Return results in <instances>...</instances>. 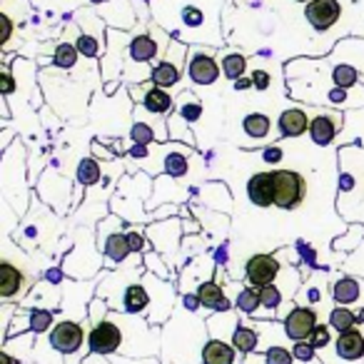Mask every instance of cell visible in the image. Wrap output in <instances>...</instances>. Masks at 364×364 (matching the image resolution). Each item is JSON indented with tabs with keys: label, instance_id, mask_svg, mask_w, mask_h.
<instances>
[{
	"label": "cell",
	"instance_id": "603a6c76",
	"mask_svg": "<svg viewBox=\"0 0 364 364\" xmlns=\"http://www.w3.org/2000/svg\"><path fill=\"white\" fill-rule=\"evenodd\" d=\"M195 292H198L203 307L213 309V312H230V309H232V302H230L228 294H225L223 284L215 282V279H208V282L198 284Z\"/></svg>",
	"mask_w": 364,
	"mask_h": 364
},
{
	"label": "cell",
	"instance_id": "c3c4849f",
	"mask_svg": "<svg viewBox=\"0 0 364 364\" xmlns=\"http://www.w3.org/2000/svg\"><path fill=\"white\" fill-rule=\"evenodd\" d=\"M232 87H235V90H250V87H255V82H252V77H247V75H245V77H240V80H235L232 82Z\"/></svg>",
	"mask_w": 364,
	"mask_h": 364
},
{
	"label": "cell",
	"instance_id": "8992f818",
	"mask_svg": "<svg viewBox=\"0 0 364 364\" xmlns=\"http://www.w3.org/2000/svg\"><path fill=\"white\" fill-rule=\"evenodd\" d=\"M215 48H208V46H190L188 50V75L193 80V85H200V87H208V85H215L220 80V63L215 58Z\"/></svg>",
	"mask_w": 364,
	"mask_h": 364
},
{
	"label": "cell",
	"instance_id": "7dc6e473",
	"mask_svg": "<svg viewBox=\"0 0 364 364\" xmlns=\"http://www.w3.org/2000/svg\"><path fill=\"white\" fill-rule=\"evenodd\" d=\"M215 264L225 269V264H228V245H223V247H218V252H215Z\"/></svg>",
	"mask_w": 364,
	"mask_h": 364
},
{
	"label": "cell",
	"instance_id": "f907efd6",
	"mask_svg": "<svg viewBox=\"0 0 364 364\" xmlns=\"http://www.w3.org/2000/svg\"><path fill=\"white\" fill-rule=\"evenodd\" d=\"M357 319H359V324H364V307H359V312H357Z\"/></svg>",
	"mask_w": 364,
	"mask_h": 364
},
{
	"label": "cell",
	"instance_id": "7402d4cb",
	"mask_svg": "<svg viewBox=\"0 0 364 364\" xmlns=\"http://www.w3.org/2000/svg\"><path fill=\"white\" fill-rule=\"evenodd\" d=\"M170 177H185L190 172V150L182 145H165L162 147V170Z\"/></svg>",
	"mask_w": 364,
	"mask_h": 364
},
{
	"label": "cell",
	"instance_id": "ac0fdd59",
	"mask_svg": "<svg viewBox=\"0 0 364 364\" xmlns=\"http://www.w3.org/2000/svg\"><path fill=\"white\" fill-rule=\"evenodd\" d=\"M247 198L255 208L267 210L274 205V172L259 170L247 180Z\"/></svg>",
	"mask_w": 364,
	"mask_h": 364
},
{
	"label": "cell",
	"instance_id": "4fadbf2b",
	"mask_svg": "<svg viewBox=\"0 0 364 364\" xmlns=\"http://www.w3.org/2000/svg\"><path fill=\"white\" fill-rule=\"evenodd\" d=\"M317 327H319L317 312H314L312 307H302V304L292 307L282 319L284 334H287V339H292V342H307Z\"/></svg>",
	"mask_w": 364,
	"mask_h": 364
},
{
	"label": "cell",
	"instance_id": "d590c367",
	"mask_svg": "<svg viewBox=\"0 0 364 364\" xmlns=\"http://www.w3.org/2000/svg\"><path fill=\"white\" fill-rule=\"evenodd\" d=\"M259 299H262V309H267L269 319H272V314L277 312L279 304L284 302V294L277 284H267V287L259 289Z\"/></svg>",
	"mask_w": 364,
	"mask_h": 364
},
{
	"label": "cell",
	"instance_id": "9c48e42d",
	"mask_svg": "<svg viewBox=\"0 0 364 364\" xmlns=\"http://www.w3.org/2000/svg\"><path fill=\"white\" fill-rule=\"evenodd\" d=\"M122 344H125L122 327L110 317L102 319V322H97V324H92L90 332H87V347H90V354L107 357V354L120 352Z\"/></svg>",
	"mask_w": 364,
	"mask_h": 364
},
{
	"label": "cell",
	"instance_id": "f1b7e54d",
	"mask_svg": "<svg viewBox=\"0 0 364 364\" xmlns=\"http://www.w3.org/2000/svg\"><path fill=\"white\" fill-rule=\"evenodd\" d=\"M77 185L80 188H92V185H97L102 177V165L95 160V157H85V160H80V165H77Z\"/></svg>",
	"mask_w": 364,
	"mask_h": 364
},
{
	"label": "cell",
	"instance_id": "d6986e66",
	"mask_svg": "<svg viewBox=\"0 0 364 364\" xmlns=\"http://www.w3.org/2000/svg\"><path fill=\"white\" fill-rule=\"evenodd\" d=\"M334 352L342 362H364V324L349 329V332L339 334L334 339Z\"/></svg>",
	"mask_w": 364,
	"mask_h": 364
},
{
	"label": "cell",
	"instance_id": "d4e9b609",
	"mask_svg": "<svg viewBox=\"0 0 364 364\" xmlns=\"http://www.w3.org/2000/svg\"><path fill=\"white\" fill-rule=\"evenodd\" d=\"M175 112L182 117V120L188 122V125H195V122L203 117V100H200L198 95H193L190 90L180 92V97H177V107Z\"/></svg>",
	"mask_w": 364,
	"mask_h": 364
},
{
	"label": "cell",
	"instance_id": "30bf717a",
	"mask_svg": "<svg viewBox=\"0 0 364 364\" xmlns=\"http://www.w3.org/2000/svg\"><path fill=\"white\" fill-rule=\"evenodd\" d=\"M145 232H147V240L152 242V247H155V252L172 259L177 247H180V237L185 230H182L180 218H170V220H160V223H150Z\"/></svg>",
	"mask_w": 364,
	"mask_h": 364
},
{
	"label": "cell",
	"instance_id": "8d00e7d4",
	"mask_svg": "<svg viewBox=\"0 0 364 364\" xmlns=\"http://www.w3.org/2000/svg\"><path fill=\"white\" fill-rule=\"evenodd\" d=\"M142 267L147 269L150 274H155V277H160V279H170V272H167V267H165V262H162V257H160V252H147L145 257H142Z\"/></svg>",
	"mask_w": 364,
	"mask_h": 364
},
{
	"label": "cell",
	"instance_id": "52a82bcc",
	"mask_svg": "<svg viewBox=\"0 0 364 364\" xmlns=\"http://www.w3.org/2000/svg\"><path fill=\"white\" fill-rule=\"evenodd\" d=\"M87 342V332L85 324L75 322V319H60L55 327L48 334V344H50L53 352L63 354V357L75 359V354L82 349V344ZM68 359V362H70Z\"/></svg>",
	"mask_w": 364,
	"mask_h": 364
},
{
	"label": "cell",
	"instance_id": "4316f807",
	"mask_svg": "<svg viewBox=\"0 0 364 364\" xmlns=\"http://www.w3.org/2000/svg\"><path fill=\"white\" fill-rule=\"evenodd\" d=\"M75 46H77V53L80 55H85V58H100V55H105V43H102V36H97V33H90V31H82V33H77V38H75Z\"/></svg>",
	"mask_w": 364,
	"mask_h": 364
},
{
	"label": "cell",
	"instance_id": "277c9868",
	"mask_svg": "<svg viewBox=\"0 0 364 364\" xmlns=\"http://www.w3.org/2000/svg\"><path fill=\"white\" fill-rule=\"evenodd\" d=\"M127 220H117V215H107L100 225H97V250L105 257V269L110 267H125L127 257L132 255L130 240L127 232H122V225Z\"/></svg>",
	"mask_w": 364,
	"mask_h": 364
},
{
	"label": "cell",
	"instance_id": "2e32d148",
	"mask_svg": "<svg viewBox=\"0 0 364 364\" xmlns=\"http://www.w3.org/2000/svg\"><path fill=\"white\" fill-rule=\"evenodd\" d=\"M31 282L33 279L21 267H16L11 259H3V264H0V297H3V302H21V297H26Z\"/></svg>",
	"mask_w": 364,
	"mask_h": 364
},
{
	"label": "cell",
	"instance_id": "bcb514c9",
	"mask_svg": "<svg viewBox=\"0 0 364 364\" xmlns=\"http://www.w3.org/2000/svg\"><path fill=\"white\" fill-rule=\"evenodd\" d=\"M36 6H50V8H70L73 0H33Z\"/></svg>",
	"mask_w": 364,
	"mask_h": 364
},
{
	"label": "cell",
	"instance_id": "5b68a950",
	"mask_svg": "<svg viewBox=\"0 0 364 364\" xmlns=\"http://www.w3.org/2000/svg\"><path fill=\"white\" fill-rule=\"evenodd\" d=\"M274 172V208L297 210L307 198V177L297 170L277 167Z\"/></svg>",
	"mask_w": 364,
	"mask_h": 364
},
{
	"label": "cell",
	"instance_id": "7a4b0ae2",
	"mask_svg": "<svg viewBox=\"0 0 364 364\" xmlns=\"http://www.w3.org/2000/svg\"><path fill=\"white\" fill-rule=\"evenodd\" d=\"M359 205V220L364 225V147H339V180H337V210L347 218Z\"/></svg>",
	"mask_w": 364,
	"mask_h": 364
},
{
	"label": "cell",
	"instance_id": "484cf974",
	"mask_svg": "<svg viewBox=\"0 0 364 364\" xmlns=\"http://www.w3.org/2000/svg\"><path fill=\"white\" fill-rule=\"evenodd\" d=\"M232 347L240 352V357H247V354H252L255 349L259 347V334L255 327H250V324H237V329H235L232 334Z\"/></svg>",
	"mask_w": 364,
	"mask_h": 364
},
{
	"label": "cell",
	"instance_id": "8fae6325",
	"mask_svg": "<svg viewBox=\"0 0 364 364\" xmlns=\"http://www.w3.org/2000/svg\"><path fill=\"white\" fill-rule=\"evenodd\" d=\"M130 95L135 102H140L142 110L150 112L152 117H165L172 112V107H175V97L170 95V90H162V87H157L155 82H142L140 87L132 85L130 87Z\"/></svg>",
	"mask_w": 364,
	"mask_h": 364
},
{
	"label": "cell",
	"instance_id": "4dcf8cb0",
	"mask_svg": "<svg viewBox=\"0 0 364 364\" xmlns=\"http://www.w3.org/2000/svg\"><path fill=\"white\" fill-rule=\"evenodd\" d=\"M220 68H223V75L228 80H240L245 77V70H247V58L242 53H225L223 60H220Z\"/></svg>",
	"mask_w": 364,
	"mask_h": 364
},
{
	"label": "cell",
	"instance_id": "74e56055",
	"mask_svg": "<svg viewBox=\"0 0 364 364\" xmlns=\"http://www.w3.org/2000/svg\"><path fill=\"white\" fill-rule=\"evenodd\" d=\"M262 357H264V364H294V362H297V359H294V354H292V349L279 347V344L269 347Z\"/></svg>",
	"mask_w": 364,
	"mask_h": 364
},
{
	"label": "cell",
	"instance_id": "3957f363",
	"mask_svg": "<svg viewBox=\"0 0 364 364\" xmlns=\"http://www.w3.org/2000/svg\"><path fill=\"white\" fill-rule=\"evenodd\" d=\"M172 43V36L165 33L162 28L152 26L150 31H142L140 36L127 41V63H125V75H130V70H140L142 82H150L152 70L157 63L165 58L167 48Z\"/></svg>",
	"mask_w": 364,
	"mask_h": 364
},
{
	"label": "cell",
	"instance_id": "6da1fadb",
	"mask_svg": "<svg viewBox=\"0 0 364 364\" xmlns=\"http://www.w3.org/2000/svg\"><path fill=\"white\" fill-rule=\"evenodd\" d=\"M225 0H152V18L185 46L223 48L220 11Z\"/></svg>",
	"mask_w": 364,
	"mask_h": 364
},
{
	"label": "cell",
	"instance_id": "ee69618b",
	"mask_svg": "<svg viewBox=\"0 0 364 364\" xmlns=\"http://www.w3.org/2000/svg\"><path fill=\"white\" fill-rule=\"evenodd\" d=\"M252 82H255V90H259V92H264V90H269V85H272V75H269L264 68H257V70H252Z\"/></svg>",
	"mask_w": 364,
	"mask_h": 364
},
{
	"label": "cell",
	"instance_id": "f546056e",
	"mask_svg": "<svg viewBox=\"0 0 364 364\" xmlns=\"http://www.w3.org/2000/svg\"><path fill=\"white\" fill-rule=\"evenodd\" d=\"M235 307H237V312L247 314V317H252V314H257L259 309H262V299H259V289L255 287H242L237 292V297H235Z\"/></svg>",
	"mask_w": 364,
	"mask_h": 364
},
{
	"label": "cell",
	"instance_id": "44dd1931",
	"mask_svg": "<svg viewBox=\"0 0 364 364\" xmlns=\"http://www.w3.org/2000/svg\"><path fill=\"white\" fill-rule=\"evenodd\" d=\"M309 122H312V117L304 107H287V110L279 112L277 132L279 137H302L304 132H309Z\"/></svg>",
	"mask_w": 364,
	"mask_h": 364
},
{
	"label": "cell",
	"instance_id": "f6af8a7d",
	"mask_svg": "<svg viewBox=\"0 0 364 364\" xmlns=\"http://www.w3.org/2000/svg\"><path fill=\"white\" fill-rule=\"evenodd\" d=\"M63 274H65V272H63V267H53V269H48V272H46V279L50 284H60L63 282Z\"/></svg>",
	"mask_w": 364,
	"mask_h": 364
},
{
	"label": "cell",
	"instance_id": "ffe728a7",
	"mask_svg": "<svg viewBox=\"0 0 364 364\" xmlns=\"http://www.w3.org/2000/svg\"><path fill=\"white\" fill-rule=\"evenodd\" d=\"M120 304H122V312L125 314H140V317L147 319L150 307H152V294H150V289L145 287L142 279L140 282H130L125 289H122Z\"/></svg>",
	"mask_w": 364,
	"mask_h": 364
},
{
	"label": "cell",
	"instance_id": "5bb4252c",
	"mask_svg": "<svg viewBox=\"0 0 364 364\" xmlns=\"http://www.w3.org/2000/svg\"><path fill=\"white\" fill-rule=\"evenodd\" d=\"M304 21L319 33H327L329 28H334L344 16L342 0H312L304 6Z\"/></svg>",
	"mask_w": 364,
	"mask_h": 364
},
{
	"label": "cell",
	"instance_id": "ab89813d",
	"mask_svg": "<svg viewBox=\"0 0 364 364\" xmlns=\"http://www.w3.org/2000/svg\"><path fill=\"white\" fill-rule=\"evenodd\" d=\"M294 250H297L299 259H304V264H309V267L319 269V262H317V252H314V247H309L304 240H297L294 242Z\"/></svg>",
	"mask_w": 364,
	"mask_h": 364
},
{
	"label": "cell",
	"instance_id": "e575fe53",
	"mask_svg": "<svg viewBox=\"0 0 364 364\" xmlns=\"http://www.w3.org/2000/svg\"><path fill=\"white\" fill-rule=\"evenodd\" d=\"M130 140L140 147H147V145H152V142H160V135H157L155 125H150V122H145V120H135L130 130Z\"/></svg>",
	"mask_w": 364,
	"mask_h": 364
},
{
	"label": "cell",
	"instance_id": "836d02e7",
	"mask_svg": "<svg viewBox=\"0 0 364 364\" xmlns=\"http://www.w3.org/2000/svg\"><path fill=\"white\" fill-rule=\"evenodd\" d=\"M357 324H359L357 312H352L349 307H339V304H337V307L329 312V327L337 329L339 334L349 332V329H354Z\"/></svg>",
	"mask_w": 364,
	"mask_h": 364
},
{
	"label": "cell",
	"instance_id": "816d5d0a",
	"mask_svg": "<svg viewBox=\"0 0 364 364\" xmlns=\"http://www.w3.org/2000/svg\"><path fill=\"white\" fill-rule=\"evenodd\" d=\"M90 3H92V6H97V8H100V6H105L107 0H90Z\"/></svg>",
	"mask_w": 364,
	"mask_h": 364
},
{
	"label": "cell",
	"instance_id": "f35d334b",
	"mask_svg": "<svg viewBox=\"0 0 364 364\" xmlns=\"http://www.w3.org/2000/svg\"><path fill=\"white\" fill-rule=\"evenodd\" d=\"M259 157H262V162H267V165H279V162L284 160V147H282V142H272V145L262 147Z\"/></svg>",
	"mask_w": 364,
	"mask_h": 364
},
{
	"label": "cell",
	"instance_id": "e0dca14e",
	"mask_svg": "<svg viewBox=\"0 0 364 364\" xmlns=\"http://www.w3.org/2000/svg\"><path fill=\"white\" fill-rule=\"evenodd\" d=\"M332 299L339 307H364V277L342 274L332 282Z\"/></svg>",
	"mask_w": 364,
	"mask_h": 364
},
{
	"label": "cell",
	"instance_id": "ba28073f",
	"mask_svg": "<svg viewBox=\"0 0 364 364\" xmlns=\"http://www.w3.org/2000/svg\"><path fill=\"white\" fill-rule=\"evenodd\" d=\"M188 50H190V46H185V43H180L177 38H172L165 58H162V60L155 65L150 80L155 82L157 87H162V90H167V87H175L177 82L182 80V68H185Z\"/></svg>",
	"mask_w": 364,
	"mask_h": 364
},
{
	"label": "cell",
	"instance_id": "f5cc1de1",
	"mask_svg": "<svg viewBox=\"0 0 364 364\" xmlns=\"http://www.w3.org/2000/svg\"><path fill=\"white\" fill-rule=\"evenodd\" d=\"M294 3H304V6H307V3H312V0H294Z\"/></svg>",
	"mask_w": 364,
	"mask_h": 364
},
{
	"label": "cell",
	"instance_id": "7bdbcfd3",
	"mask_svg": "<svg viewBox=\"0 0 364 364\" xmlns=\"http://www.w3.org/2000/svg\"><path fill=\"white\" fill-rule=\"evenodd\" d=\"M299 302H307V304H319L322 302V287L319 284H312L309 282L302 292H297V304Z\"/></svg>",
	"mask_w": 364,
	"mask_h": 364
},
{
	"label": "cell",
	"instance_id": "60d3db41",
	"mask_svg": "<svg viewBox=\"0 0 364 364\" xmlns=\"http://www.w3.org/2000/svg\"><path fill=\"white\" fill-rule=\"evenodd\" d=\"M307 342L312 344L314 349H327L329 342H332V337H329V324H319V327L314 329L312 337H309Z\"/></svg>",
	"mask_w": 364,
	"mask_h": 364
},
{
	"label": "cell",
	"instance_id": "7c38bea8",
	"mask_svg": "<svg viewBox=\"0 0 364 364\" xmlns=\"http://www.w3.org/2000/svg\"><path fill=\"white\" fill-rule=\"evenodd\" d=\"M282 259L277 255H252L245 264V279L250 287L262 289L267 284H274L277 274H282Z\"/></svg>",
	"mask_w": 364,
	"mask_h": 364
},
{
	"label": "cell",
	"instance_id": "cb8c5ba5",
	"mask_svg": "<svg viewBox=\"0 0 364 364\" xmlns=\"http://www.w3.org/2000/svg\"><path fill=\"white\" fill-rule=\"evenodd\" d=\"M242 132L255 142H264L272 132V120L267 112H250L242 117Z\"/></svg>",
	"mask_w": 364,
	"mask_h": 364
},
{
	"label": "cell",
	"instance_id": "1f68e13d",
	"mask_svg": "<svg viewBox=\"0 0 364 364\" xmlns=\"http://www.w3.org/2000/svg\"><path fill=\"white\" fill-rule=\"evenodd\" d=\"M77 46L75 43H58L55 50H53V65L60 68V70H73L77 65Z\"/></svg>",
	"mask_w": 364,
	"mask_h": 364
},
{
	"label": "cell",
	"instance_id": "83f0119b",
	"mask_svg": "<svg viewBox=\"0 0 364 364\" xmlns=\"http://www.w3.org/2000/svg\"><path fill=\"white\" fill-rule=\"evenodd\" d=\"M362 245H364V225L362 223L349 225L347 235H344V237L334 240V250H337V252H342V255L357 252V250L362 247Z\"/></svg>",
	"mask_w": 364,
	"mask_h": 364
},
{
	"label": "cell",
	"instance_id": "681fc988",
	"mask_svg": "<svg viewBox=\"0 0 364 364\" xmlns=\"http://www.w3.org/2000/svg\"><path fill=\"white\" fill-rule=\"evenodd\" d=\"M0 364H18V359L13 357L8 349H3V352H0Z\"/></svg>",
	"mask_w": 364,
	"mask_h": 364
},
{
	"label": "cell",
	"instance_id": "b9f144b4",
	"mask_svg": "<svg viewBox=\"0 0 364 364\" xmlns=\"http://www.w3.org/2000/svg\"><path fill=\"white\" fill-rule=\"evenodd\" d=\"M314 352H317V349H314L309 342H294V344H292L294 359H297V362H302V364L314 362Z\"/></svg>",
	"mask_w": 364,
	"mask_h": 364
},
{
	"label": "cell",
	"instance_id": "d6a6232c",
	"mask_svg": "<svg viewBox=\"0 0 364 364\" xmlns=\"http://www.w3.org/2000/svg\"><path fill=\"white\" fill-rule=\"evenodd\" d=\"M55 314L50 312V309H31L28 312V329H31L33 334H46V332H50L53 327H55Z\"/></svg>",
	"mask_w": 364,
	"mask_h": 364
},
{
	"label": "cell",
	"instance_id": "9a60e30c",
	"mask_svg": "<svg viewBox=\"0 0 364 364\" xmlns=\"http://www.w3.org/2000/svg\"><path fill=\"white\" fill-rule=\"evenodd\" d=\"M342 125H344L342 110H317L312 115V122H309V140L317 147L332 145L337 132L342 130Z\"/></svg>",
	"mask_w": 364,
	"mask_h": 364
}]
</instances>
